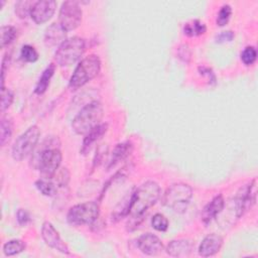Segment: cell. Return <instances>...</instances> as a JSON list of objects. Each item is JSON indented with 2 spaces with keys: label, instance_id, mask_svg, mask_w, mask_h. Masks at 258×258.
I'll return each mask as SVG.
<instances>
[{
  "label": "cell",
  "instance_id": "obj_1",
  "mask_svg": "<svg viewBox=\"0 0 258 258\" xmlns=\"http://www.w3.org/2000/svg\"><path fill=\"white\" fill-rule=\"evenodd\" d=\"M160 186L153 180L145 181L133 192H131L130 208L128 214L130 220L127 223L128 230L131 231L138 227L146 211L154 206L160 198Z\"/></svg>",
  "mask_w": 258,
  "mask_h": 258
},
{
  "label": "cell",
  "instance_id": "obj_2",
  "mask_svg": "<svg viewBox=\"0 0 258 258\" xmlns=\"http://www.w3.org/2000/svg\"><path fill=\"white\" fill-rule=\"evenodd\" d=\"M104 108L100 101H92L85 105L72 122L73 130L79 135H86L93 128L101 124Z\"/></svg>",
  "mask_w": 258,
  "mask_h": 258
},
{
  "label": "cell",
  "instance_id": "obj_3",
  "mask_svg": "<svg viewBox=\"0 0 258 258\" xmlns=\"http://www.w3.org/2000/svg\"><path fill=\"white\" fill-rule=\"evenodd\" d=\"M101 71V60L97 54H90L84 57L76 67L71 76L69 86L72 90H77L95 79Z\"/></svg>",
  "mask_w": 258,
  "mask_h": 258
},
{
  "label": "cell",
  "instance_id": "obj_4",
  "mask_svg": "<svg viewBox=\"0 0 258 258\" xmlns=\"http://www.w3.org/2000/svg\"><path fill=\"white\" fill-rule=\"evenodd\" d=\"M192 198V188L183 182L171 184L162 196V204L176 213L185 212Z\"/></svg>",
  "mask_w": 258,
  "mask_h": 258
},
{
  "label": "cell",
  "instance_id": "obj_5",
  "mask_svg": "<svg viewBox=\"0 0 258 258\" xmlns=\"http://www.w3.org/2000/svg\"><path fill=\"white\" fill-rule=\"evenodd\" d=\"M86 41L80 36L67 38L60 43L54 53V60L60 67H67L75 63L84 53Z\"/></svg>",
  "mask_w": 258,
  "mask_h": 258
},
{
  "label": "cell",
  "instance_id": "obj_6",
  "mask_svg": "<svg viewBox=\"0 0 258 258\" xmlns=\"http://www.w3.org/2000/svg\"><path fill=\"white\" fill-rule=\"evenodd\" d=\"M40 136L38 126L32 125L28 127L18 138L12 146V157L16 161H21L26 158L35 148Z\"/></svg>",
  "mask_w": 258,
  "mask_h": 258
},
{
  "label": "cell",
  "instance_id": "obj_7",
  "mask_svg": "<svg viewBox=\"0 0 258 258\" xmlns=\"http://www.w3.org/2000/svg\"><path fill=\"white\" fill-rule=\"evenodd\" d=\"M100 207L95 201L85 202L73 206L67 215V220L71 225H89L93 224L99 217Z\"/></svg>",
  "mask_w": 258,
  "mask_h": 258
},
{
  "label": "cell",
  "instance_id": "obj_8",
  "mask_svg": "<svg viewBox=\"0 0 258 258\" xmlns=\"http://www.w3.org/2000/svg\"><path fill=\"white\" fill-rule=\"evenodd\" d=\"M61 152L58 148H45L42 149L38 155V169L43 178H52L61 162Z\"/></svg>",
  "mask_w": 258,
  "mask_h": 258
},
{
  "label": "cell",
  "instance_id": "obj_9",
  "mask_svg": "<svg viewBox=\"0 0 258 258\" xmlns=\"http://www.w3.org/2000/svg\"><path fill=\"white\" fill-rule=\"evenodd\" d=\"M83 11L77 1H64L58 13V23L68 32L75 30L82 22Z\"/></svg>",
  "mask_w": 258,
  "mask_h": 258
},
{
  "label": "cell",
  "instance_id": "obj_10",
  "mask_svg": "<svg viewBox=\"0 0 258 258\" xmlns=\"http://www.w3.org/2000/svg\"><path fill=\"white\" fill-rule=\"evenodd\" d=\"M256 179H252L248 184L241 187L236 197L237 216L241 217L246 211L252 208L256 202Z\"/></svg>",
  "mask_w": 258,
  "mask_h": 258
},
{
  "label": "cell",
  "instance_id": "obj_11",
  "mask_svg": "<svg viewBox=\"0 0 258 258\" xmlns=\"http://www.w3.org/2000/svg\"><path fill=\"white\" fill-rule=\"evenodd\" d=\"M41 237L48 247H50L62 254H70L69 246L62 241L58 232L55 230V228L53 227V225L50 222L45 221L42 224Z\"/></svg>",
  "mask_w": 258,
  "mask_h": 258
},
{
  "label": "cell",
  "instance_id": "obj_12",
  "mask_svg": "<svg viewBox=\"0 0 258 258\" xmlns=\"http://www.w3.org/2000/svg\"><path fill=\"white\" fill-rule=\"evenodd\" d=\"M56 2L53 0H39L34 1L31 11L30 17L37 24H42L48 21L55 12Z\"/></svg>",
  "mask_w": 258,
  "mask_h": 258
},
{
  "label": "cell",
  "instance_id": "obj_13",
  "mask_svg": "<svg viewBox=\"0 0 258 258\" xmlns=\"http://www.w3.org/2000/svg\"><path fill=\"white\" fill-rule=\"evenodd\" d=\"M137 246L139 250L149 256H155L162 252L164 246L161 240L154 234L145 233L137 239Z\"/></svg>",
  "mask_w": 258,
  "mask_h": 258
},
{
  "label": "cell",
  "instance_id": "obj_14",
  "mask_svg": "<svg viewBox=\"0 0 258 258\" xmlns=\"http://www.w3.org/2000/svg\"><path fill=\"white\" fill-rule=\"evenodd\" d=\"M224 206H225L224 197L221 194L215 196L211 200V202H209L205 206V208L203 209V211L201 213V219H202L203 223L206 225L210 224L223 211Z\"/></svg>",
  "mask_w": 258,
  "mask_h": 258
},
{
  "label": "cell",
  "instance_id": "obj_15",
  "mask_svg": "<svg viewBox=\"0 0 258 258\" xmlns=\"http://www.w3.org/2000/svg\"><path fill=\"white\" fill-rule=\"evenodd\" d=\"M223 246V238L218 234H209L201 242L199 246V254L203 257H210L220 251Z\"/></svg>",
  "mask_w": 258,
  "mask_h": 258
},
{
  "label": "cell",
  "instance_id": "obj_16",
  "mask_svg": "<svg viewBox=\"0 0 258 258\" xmlns=\"http://www.w3.org/2000/svg\"><path fill=\"white\" fill-rule=\"evenodd\" d=\"M165 250L172 257H187L194 250V244L191 241L185 239L172 240L167 244Z\"/></svg>",
  "mask_w": 258,
  "mask_h": 258
},
{
  "label": "cell",
  "instance_id": "obj_17",
  "mask_svg": "<svg viewBox=\"0 0 258 258\" xmlns=\"http://www.w3.org/2000/svg\"><path fill=\"white\" fill-rule=\"evenodd\" d=\"M108 130V124L107 123H101L95 128H93L90 132H88L83 140L82 147H81V153L82 154H87L92 146L98 142L107 132Z\"/></svg>",
  "mask_w": 258,
  "mask_h": 258
},
{
  "label": "cell",
  "instance_id": "obj_18",
  "mask_svg": "<svg viewBox=\"0 0 258 258\" xmlns=\"http://www.w3.org/2000/svg\"><path fill=\"white\" fill-rule=\"evenodd\" d=\"M67 31L57 22L51 23L44 33V43L46 46H55L62 43L67 38Z\"/></svg>",
  "mask_w": 258,
  "mask_h": 258
},
{
  "label": "cell",
  "instance_id": "obj_19",
  "mask_svg": "<svg viewBox=\"0 0 258 258\" xmlns=\"http://www.w3.org/2000/svg\"><path fill=\"white\" fill-rule=\"evenodd\" d=\"M132 149H133V144L130 141H124V142L118 143L112 151L108 168L115 166L118 162H120L121 160H123L127 156H129Z\"/></svg>",
  "mask_w": 258,
  "mask_h": 258
},
{
  "label": "cell",
  "instance_id": "obj_20",
  "mask_svg": "<svg viewBox=\"0 0 258 258\" xmlns=\"http://www.w3.org/2000/svg\"><path fill=\"white\" fill-rule=\"evenodd\" d=\"M54 71H55V64L54 63H49L45 69L44 71L42 72L40 78L38 79V82L35 86V89H34V92L38 95H41L43 94L48 86H49V83H50V80L54 74Z\"/></svg>",
  "mask_w": 258,
  "mask_h": 258
},
{
  "label": "cell",
  "instance_id": "obj_21",
  "mask_svg": "<svg viewBox=\"0 0 258 258\" xmlns=\"http://www.w3.org/2000/svg\"><path fill=\"white\" fill-rule=\"evenodd\" d=\"M13 133V122L8 117H2L1 118V124H0V144L1 146H5L7 144L12 136Z\"/></svg>",
  "mask_w": 258,
  "mask_h": 258
},
{
  "label": "cell",
  "instance_id": "obj_22",
  "mask_svg": "<svg viewBox=\"0 0 258 258\" xmlns=\"http://www.w3.org/2000/svg\"><path fill=\"white\" fill-rule=\"evenodd\" d=\"M207 31V26L199 19L191 20L183 26V33L187 36H199Z\"/></svg>",
  "mask_w": 258,
  "mask_h": 258
},
{
  "label": "cell",
  "instance_id": "obj_23",
  "mask_svg": "<svg viewBox=\"0 0 258 258\" xmlns=\"http://www.w3.org/2000/svg\"><path fill=\"white\" fill-rule=\"evenodd\" d=\"M25 243L20 239H13L3 245V253L5 256H13L25 250Z\"/></svg>",
  "mask_w": 258,
  "mask_h": 258
},
{
  "label": "cell",
  "instance_id": "obj_24",
  "mask_svg": "<svg viewBox=\"0 0 258 258\" xmlns=\"http://www.w3.org/2000/svg\"><path fill=\"white\" fill-rule=\"evenodd\" d=\"M130 200H131V194L126 196L120 204L115 208V210L112 213V221L117 222L121 220L122 218L128 216L129 214V208H130Z\"/></svg>",
  "mask_w": 258,
  "mask_h": 258
},
{
  "label": "cell",
  "instance_id": "obj_25",
  "mask_svg": "<svg viewBox=\"0 0 258 258\" xmlns=\"http://www.w3.org/2000/svg\"><path fill=\"white\" fill-rule=\"evenodd\" d=\"M1 47L4 48L11 44L17 36V29L12 25H3L0 29Z\"/></svg>",
  "mask_w": 258,
  "mask_h": 258
},
{
  "label": "cell",
  "instance_id": "obj_26",
  "mask_svg": "<svg viewBox=\"0 0 258 258\" xmlns=\"http://www.w3.org/2000/svg\"><path fill=\"white\" fill-rule=\"evenodd\" d=\"M35 186L37 189L46 197H52L56 194V185L51 182L48 178H39L35 181Z\"/></svg>",
  "mask_w": 258,
  "mask_h": 258
},
{
  "label": "cell",
  "instance_id": "obj_27",
  "mask_svg": "<svg viewBox=\"0 0 258 258\" xmlns=\"http://www.w3.org/2000/svg\"><path fill=\"white\" fill-rule=\"evenodd\" d=\"M21 58L26 62H34L38 59V52L30 44H24L20 50Z\"/></svg>",
  "mask_w": 258,
  "mask_h": 258
},
{
  "label": "cell",
  "instance_id": "obj_28",
  "mask_svg": "<svg viewBox=\"0 0 258 258\" xmlns=\"http://www.w3.org/2000/svg\"><path fill=\"white\" fill-rule=\"evenodd\" d=\"M151 226L158 232H165L168 228V220L164 215L157 213L151 219Z\"/></svg>",
  "mask_w": 258,
  "mask_h": 258
},
{
  "label": "cell",
  "instance_id": "obj_29",
  "mask_svg": "<svg viewBox=\"0 0 258 258\" xmlns=\"http://www.w3.org/2000/svg\"><path fill=\"white\" fill-rule=\"evenodd\" d=\"M232 15V8L229 4H224L217 15V19H216V23L219 26H224L228 23V21L230 20V17Z\"/></svg>",
  "mask_w": 258,
  "mask_h": 258
},
{
  "label": "cell",
  "instance_id": "obj_30",
  "mask_svg": "<svg viewBox=\"0 0 258 258\" xmlns=\"http://www.w3.org/2000/svg\"><path fill=\"white\" fill-rule=\"evenodd\" d=\"M257 58L256 48L252 45L246 46L241 52V60L245 66H251L255 62Z\"/></svg>",
  "mask_w": 258,
  "mask_h": 258
},
{
  "label": "cell",
  "instance_id": "obj_31",
  "mask_svg": "<svg viewBox=\"0 0 258 258\" xmlns=\"http://www.w3.org/2000/svg\"><path fill=\"white\" fill-rule=\"evenodd\" d=\"M33 3L34 1H28V0H22V1L16 2L15 13L20 18H25L27 15H30V11Z\"/></svg>",
  "mask_w": 258,
  "mask_h": 258
},
{
  "label": "cell",
  "instance_id": "obj_32",
  "mask_svg": "<svg viewBox=\"0 0 258 258\" xmlns=\"http://www.w3.org/2000/svg\"><path fill=\"white\" fill-rule=\"evenodd\" d=\"M14 99L13 92L5 87H1V112L3 113L5 110H7Z\"/></svg>",
  "mask_w": 258,
  "mask_h": 258
},
{
  "label": "cell",
  "instance_id": "obj_33",
  "mask_svg": "<svg viewBox=\"0 0 258 258\" xmlns=\"http://www.w3.org/2000/svg\"><path fill=\"white\" fill-rule=\"evenodd\" d=\"M235 34L234 31L232 30H225L221 31L217 36H216V42L218 43H224V42H229L234 38Z\"/></svg>",
  "mask_w": 258,
  "mask_h": 258
},
{
  "label": "cell",
  "instance_id": "obj_34",
  "mask_svg": "<svg viewBox=\"0 0 258 258\" xmlns=\"http://www.w3.org/2000/svg\"><path fill=\"white\" fill-rule=\"evenodd\" d=\"M16 219H17V222L19 225L25 226L30 222V215L26 210L19 209L16 214Z\"/></svg>",
  "mask_w": 258,
  "mask_h": 258
},
{
  "label": "cell",
  "instance_id": "obj_35",
  "mask_svg": "<svg viewBox=\"0 0 258 258\" xmlns=\"http://www.w3.org/2000/svg\"><path fill=\"white\" fill-rule=\"evenodd\" d=\"M198 71H199V73H200L202 76L207 77L210 83H213V84L216 83V76H215L214 72L212 71V69H210V68H208V67H206V66H200V67L198 68Z\"/></svg>",
  "mask_w": 258,
  "mask_h": 258
},
{
  "label": "cell",
  "instance_id": "obj_36",
  "mask_svg": "<svg viewBox=\"0 0 258 258\" xmlns=\"http://www.w3.org/2000/svg\"><path fill=\"white\" fill-rule=\"evenodd\" d=\"M178 57L183 59L184 61H188V59L190 58V50L188 45L182 44L178 47Z\"/></svg>",
  "mask_w": 258,
  "mask_h": 258
},
{
  "label": "cell",
  "instance_id": "obj_37",
  "mask_svg": "<svg viewBox=\"0 0 258 258\" xmlns=\"http://www.w3.org/2000/svg\"><path fill=\"white\" fill-rule=\"evenodd\" d=\"M9 54H5L3 59H2V67H1V87H4V79H5V74L8 71L9 67Z\"/></svg>",
  "mask_w": 258,
  "mask_h": 258
},
{
  "label": "cell",
  "instance_id": "obj_38",
  "mask_svg": "<svg viewBox=\"0 0 258 258\" xmlns=\"http://www.w3.org/2000/svg\"><path fill=\"white\" fill-rule=\"evenodd\" d=\"M4 3H5L4 1H0V8H2V6L4 5Z\"/></svg>",
  "mask_w": 258,
  "mask_h": 258
}]
</instances>
